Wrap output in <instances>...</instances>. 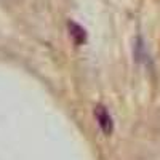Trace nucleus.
<instances>
[{
  "label": "nucleus",
  "instance_id": "nucleus-1",
  "mask_svg": "<svg viewBox=\"0 0 160 160\" xmlns=\"http://www.w3.org/2000/svg\"><path fill=\"white\" fill-rule=\"evenodd\" d=\"M95 117H96L98 125H99V128L102 130L104 135H111L112 130H114V122H112V117H111V114L108 112V109H106L104 106H96Z\"/></svg>",
  "mask_w": 160,
  "mask_h": 160
},
{
  "label": "nucleus",
  "instance_id": "nucleus-2",
  "mask_svg": "<svg viewBox=\"0 0 160 160\" xmlns=\"http://www.w3.org/2000/svg\"><path fill=\"white\" fill-rule=\"evenodd\" d=\"M69 31H71V37L74 38V42H75V45H82L83 42H85V38H87V35H85V29L82 28V26H78L77 22H69Z\"/></svg>",
  "mask_w": 160,
  "mask_h": 160
}]
</instances>
